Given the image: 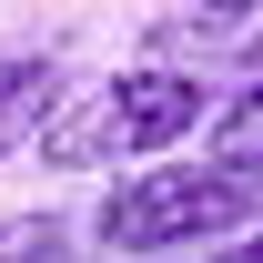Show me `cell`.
<instances>
[{"label": "cell", "mask_w": 263, "mask_h": 263, "mask_svg": "<svg viewBox=\"0 0 263 263\" xmlns=\"http://www.w3.org/2000/svg\"><path fill=\"white\" fill-rule=\"evenodd\" d=\"M213 122V81L202 71H162V61H122L61 91L51 111L31 122V152L51 172H122V162H152L162 142H193Z\"/></svg>", "instance_id": "1"}, {"label": "cell", "mask_w": 263, "mask_h": 263, "mask_svg": "<svg viewBox=\"0 0 263 263\" xmlns=\"http://www.w3.org/2000/svg\"><path fill=\"white\" fill-rule=\"evenodd\" d=\"M263 223V182L253 172H223V162H142L122 172L111 193H101L91 233H101V253H182V243H213V233H243Z\"/></svg>", "instance_id": "2"}, {"label": "cell", "mask_w": 263, "mask_h": 263, "mask_svg": "<svg viewBox=\"0 0 263 263\" xmlns=\"http://www.w3.org/2000/svg\"><path fill=\"white\" fill-rule=\"evenodd\" d=\"M202 162L253 172V182H263V71L243 81V91H223V101H213V122H202Z\"/></svg>", "instance_id": "3"}, {"label": "cell", "mask_w": 263, "mask_h": 263, "mask_svg": "<svg viewBox=\"0 0 263 263\" xmlns=\"http://www.w3.org/2000/svg\"><path fill=\"white\" fill-rule=\"evenodd\" d=\"M61 101V61H41V51H10L0 61V162L31 142V122Z\"/></svg>", "instance_id": "4"}, {"label": "cell", "mask_w": 263, "mask_h": 263, "mask_svg": "<svg viewBox=\"0 0 263 263\" xmlns=\"http://www.w3.org/2000/svg\"><path fill=\"white\" fill-rule=\"evenodd\" d=\"M0 263H71L61 213H0Z\"/></svg>", "instance_id": "5"}, {"label": "cell", "mask_w": 263, "mask_h": 263, "mask_svg": "<svg viewBox=\"0 0 263 263\" xmlns=\"http://www.w3.org/2000/svg\"><path fill=\"white\" fill-rule=\"evenodd\" d=\"M213 263H263V223H243L233 243H213Z\"/></svg>", "instance_id": "6"}]
</instances>
